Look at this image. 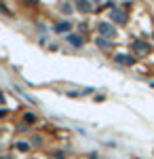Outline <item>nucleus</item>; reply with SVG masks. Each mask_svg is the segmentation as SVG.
<instances>
[{"label": "nucleus", "mask_w": 154, "mask_h": 159, "mask_svg": "<svg viewBox=\"0 0 154 159\" xmlns=\"http://www.w3.org/2000/svg\"><path fill=\"white\" fill-rule=\"evenodd\" d=\"M68 40H70V43L74 45V47H80V45H83V43H80V38H78V36H70Z\"/></svg>", "instance_id": "nucleus-1"}]
</instances>
